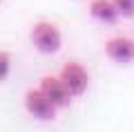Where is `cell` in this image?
I'll return each instance as SVG.
<instances>
[{
    "instance_id": "cell-7",
    "label": "cell",
    "mask_w": 134,
    "mask_h": 132,
    "mask_svg": "<svg viewBox=\"0 0 134 132\" xmlns=\"http://www.w3.org/2000/svg\"><path fill=\"white\" fill-rule=\"evenodd\" d=\"M121 18H134V0H112Z\"/></svg>"
},
{
    "instance_id": "cell-3",
    "label": "cell",
    "mask_w": 134,
    "mask_h": 132,
    "mask_svg": "<svg viewBox=\"0 0 134 132\" xmlns=\"http://www.w3.org/2000/svg\"><path fill=\"white\" fill-rule=\"evenodd\" d=\"M60 81L65 83V87L72 92V96H83L90 87V74L87 67L78 61H67L60 70Z\"/></svg>"
},
{
    "instance_id": "cell-2",
    "label": "cell",
    "mask_w": 134,
    "mask_h": 132,
    "mask_svg": "<svg viewBox=\"0 0 134 132\" xmlns=\"http://www.w3.org/2000/svg\"><path fill=\"white\" fill-rule=\"evenodd\" d=\"M25 110L34 119H38V121H54L56 119V112H58V108L52 103V99L40 87L27 90V94H25Z\"/></svg>"
},
{
    "instance_id": "cell-5",
    "label": "cell",
    "mask_w": 134,
    "mask_h": 132,
    "mask_svg": "<svg viewBox=\"0 0 134 132\" xmlns=\"http://www.w3.org/2000/svg\"><path fill=\"white\" fill-rule=\"evenodd\" d=\"M40 90L52 99V103L56 108H67V105L72 103V92L65 87V83L60 81V76H43L40 78Z\"/></svg>"
},
{
    "instance_id": "cell-1",
    "label": "cell",
    "mask_w": 134,
    "mask_h": 132,
    "mask_svg": "<svg viewBox=\"0 0 134 132\" xmlns=\"http://www.w3.org/2000/svg\"><path fill=\"white\" fill-rule=\"evenodd\" d=\"M31 45L38 49L40 54H56L63 45V34L49 20H38L31 27Z\"/></svg>"
},
{
    "instance_id": "cell-9",
    "label": "cell",
    "mask_w": 134,
    "mask_h": 132,
    "mask_svg": "<svg viewBox=\"0 0 134 132\" xmlns=\"http://www.w3.org/2000/svg\"><path fill=\"white\" fill-rule=\"evenodd\" d=\"M0 2H2V0H0Z\"/></svg>"
},
{
    "instance_id": "cell-6",
    "label": "cell",
    "mask_w": 134,
    "mask_h": 132,
    "mask_svg": "<svg viewBox=\"0 0 134 132\" xmlns=\"http://www.w3.org/2000/svg\"><path fill=\"white\" fill-rule=\"evenodd\" d=\"M90 16L105 25H114L121 18V14L116 11L112 0H90Z\"/></svg>"
},
{
    "instance_id": "cell-8",
    "label": "cell",
    "mask_w": 134,
    "mask_h": 132,
    "mask_svg": "<svg viewBox=\"0 0 134 132\" xmlns=\"http://www.w3.org/2000/svg\"><path fill=\"white\" fill-rule=\"evenodd\" d=\"M9 72H11V54L0 49V83L9 76Z\"/></svg>"
},
{
    "instance_id": "cell-4",
    "label": "cell",
    "mask_w": 134,
    "mask_h": 132,
    "mask_svg": "<svg viewBox=\"0 0 134 132\" xmlns=\"http://www.w3.org/2000/svg\"><path fill=\"white\" fill-rule=\"evenodd\" d=\"M105 56L110 58V61L119 63V65L132 63L134 61V38H130V36L107 38V43H105Z\"/></svg>"
}]
</instances>
